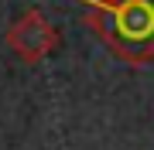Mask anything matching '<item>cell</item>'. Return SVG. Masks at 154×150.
Segmentation results:
<instances>
[{
    "mask_svg": "<svg viewBox=\"0 0 154 150\" xmlns=\"http://www.w3.org/2000/svg\"><path fill=\"white\" fill-rule=\"evenodd\" d=\"M82 24L127 65L154 61V0H86Z\"/></svg>",
    "mask_w": 154,
    "mask_h": 150,
    "instance_id": "6da1fadb",
    "label": "cell"
},
{
    "mask_svg": "<svg viewBox=\"0 0 154 150\" xmlns=\"http://www.w3.org/2000/svg\"><path fill=\"white\" fill-rule=\"evenodd\" d=\"M7 48H11L24 65H38L45 55H51V51L58 48V31H55V24H51L38 7H31V10H24L11 28H7Z\"/></svg>",
    "mask_w": 154,
    "mask_h": 150,
    "instance_id": "7a4b0ae2",
    "label": "cell"
}]
</instances>
